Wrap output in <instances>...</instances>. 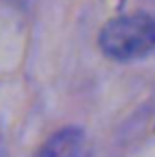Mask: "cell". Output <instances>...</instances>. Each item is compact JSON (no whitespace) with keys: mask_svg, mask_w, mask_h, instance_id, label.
<instances>
[{"mask_svg":"<svg viewBox=\"0 0 155 157\" xmlns=\"http://www.w3.org/2000/svg\"><path fill=\"white\" fill-rule=\"evenodd\" d=\"M155 22L147 12L124 14L112 18L100 29L98 45L114 61H135L153 51Z\"/></svg>","mask_w":155,"mask_h":157,"instance_id":"6da1fadb","label":"cell"},{"mask_svg":"<svg viewBox=\"0 0 155 157\" xmlns=\"http://www.w3.org/2000/svg\"><path fill=\"white\" fill-rule=\"evenodd\" d=\"M36 157H89V144L83 130L67 126L47 137Z\"/></svg>","mask_w":155,"mask_h":157,"instance_id":"7a4b0ae2","label":"cell"},{"mask_svg":"<svg viewBox=\"0 0 155 157\" xmlns=\"http://www.w3.org/2000/svg\"><path fill=\"white\" fill-rule=\"evenodd\" d=\"M0 157H2V155H0Z\"/></svg>","mask_w":155,"mask_h":157,"instance_id":"3957f363","label":"cell"}]
</instances>
